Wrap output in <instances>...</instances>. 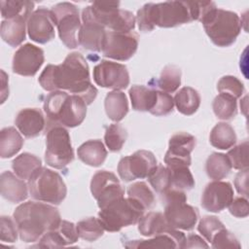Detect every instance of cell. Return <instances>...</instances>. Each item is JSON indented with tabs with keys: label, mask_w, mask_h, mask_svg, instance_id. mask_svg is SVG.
<instances>
[{
	"label": "cell",
	"mask_w": 249,
	"mask_h": 249,
	"mask_svg": "<svg viewBox=\"0 0 249 249\" xmlns=\"http://www.w3.org/2000/svg\"><path fill=\"white\" fill-rule=\"evenodd\" d=\"M224 228V224L217 217L204 216L198 223L197 231L208 242H211L214 235Z\"/></svg>",
	"instance_id": "f6af8a7d"
},
{
	"label": "cell",
	"mask_w": 249,
	"mask_h": 249,
	"mask_svg": "<svg viewBox=\"0 0 249 249\" xmlns=\"http://www.w3.org/2000/svg\"><path fill=\"white\" fill-rule=\"evenodd\" d=\"M228 207L230 213L236 218H245L249 214L248 200L244 196H237L232 198Z\"/></svg>",
	"instance_id": "681fc988"
},
{
	"label": "cell",
	"mask_w": 249,
	"mask_h": 249,
	"mask_svg": "<svg viewBox=\"0 0 249 249\" xmlns=\"http://www.w3.org/2000/svg\"><path fill=\"white\" fill-rule=\"evenodd\" d=\"M51 12L61 42L68 49L77 48L78 33L82 25L78 8L72 3L62 2L54 5Z\"/></svg>",
	"instance_id": "8fae6325"
},
{
	"label": "cell",
	"mask_w": 249,
	"mask_h": 249,
	"mask_svg": "<svg viewBox=\"0 0 249 249\" xmlns=\"http://www.w3.org/2000/svg\"><path fill=\"white\" fill-rule=\"evenodd\" d=\"M210 40L218 47H229L238 37L242 22L239 16L231 11L211 9L200 20Z\"/></svg>",
	"instance_id": "5b68a950"
},
{
	"label": "cell",
	"mask_w": 249,
	"mask_h": 249,
	"mask_svg": "<svg viewBox=\"0 0 249 249\" xmlns=\"http://www.w3.org/2000/svg\"><path fill=\"white\" fill-rule=\"evenodd\" d=\"M28 18L25 17H17L9 19H3L1 22V37L11 47L19 46L26 36Z\"/></svg>",
	"instance_id": "d4e9b609"
},
{
	"label": "cell",
	"mask_w": 249,
	"mask_h": 249,
	"mask_svg": "<svg viewBox=\"0 0 249 249\" xmlns=\"http://www.w3.org/2000/svg\"><path fill=\"white\" fill-rule=\"evenodd\" d=\"M127 137V132L124 127L118 124H110L105 131L104 141L111 152H119L122 150Z\"/></svg>",
	"instance_id": "60d3db41"
},
{
	"label": "cell",
	"mask_w": 249,
	"mask_h": 249,
	"mask_svg": "<svg viewBox=\"0 0 249 249\" xmlns=\"http://www.w3.org/2000/svg\"><path fill=\"white\" fill-rule=\"evenodd\" d=\"M139 30L150 32L155 26L169 28L193 21L189 1L147 3L137 11Z\"/></svg>",
	"instance_id": "3957f363"
},
{
	"label": "cell",
	"mask_w": 249,
	"mask_h": 249,
	"mask_svg": "<svg viewBox=\"0 0 249 249\" xmlns=\"http://www.w3.org/2000/svg\"><path fill=\"white\" fill-rule=\"evenodd\" d=\"M248 141L245 140L228 152L227 156L231 167L237 170L248 169Z\"/></svg>",
	"instance_id": "ee69618b"
},
{
	"label": "cell",
	"mask_w": 249,
	"mask_h": 249,
	"mask_svg": "<svg viewBox=\"0 0 249 249\" xmlns=\"http://www.w3.org/2000/svg\"><path fill=\"white\" fill-rule=\"evenodd\" d=\"M233 198L231 184L221 180H214L206 185L201 196V206L213 213L224 210Z\"/></svg>",
	"instance_id": "ac0fdd59"
},
{
	"label": "cell",
	"mask_w": 249,
	"mask_h": 249,
	"mask_svg": "<svg viewBox=\"0 0 249 249\" xmlns=\"http://www.w3.org/2000/svg\"><path fill=\"white\" fill-rule=\"evenodd\" d=\"M171 172V188L189 191L195 187V179L188 166L169 168Z\"/></svg>",
	"instance_id": "b9f144b4"
},
{
	"label": "cell",
	"mask_w": 249,
	"mask_h": 249,
	"mask_svg": "<svg viewBox=\"0 0 249 249\" xmlns=\"http://www.w3.org/2000/svg\"><path fill=\"white\" fill-rule=\"evenodd\" d=\"M42 166L41 159L30 153H22L12 162L15 174L23 180H28L30 176Z\"/></svg>",
	"instance_id": "836d02e7"
},
{
	"label": "cell",
	"mask_w": 249,
	"mask_h": 249,
	"mask_svg": "<svg viewBox=\"0 0 249 249\" xmlns=\"http://www.w3.org/2000/svg\"><path fill=\"white\" fill-rule=\"evenodd\" d=\"M174 108V99L173 97L162 90H159L158 92V100L154 107V109L150 112L155 116H166L173 111Z\"/></svg>",
	"instance_id": "c3c4849f"
},
{
	"label": "cell",
	"mask_w": 249,
	"mask_h": 249,
	"mask_svg": "<svg viewBox=\"0 0 249 249\" xmlns=\"http://www.w3.org/2000/svg\"><path fill=\"white\" fill-rule=\"evenodd\" d=\"M79 234L76 225L72 222L61 220L60 224L55 229L47 231L39 239L36 247L59 248L77 242Z\"/></svg>",
	"instance_id": "7402d4cb"
},
{
	"label": "cell",
	"mask_w": 249,
	"mask_h": 249,
	"mask_svg": "<svg viewBox=\"0 0 249 249\" xmlns=\"http://www.w3.org/2000/svg\"><path fill=\"white\" fill-rule=\"evenodd\" d=\"M45 60L44 51L30 43L20 46L13 57V72L25 77L34 76Z\"/></svg>",
	"instance_id": "e0dca14e"
},
{
	"label": "cell",
	"mask_w": 249,
	"mask_h": 249,
	"mask_svg": "<svg viewBox=\"0 0 249 249\" xmlns=\"http://www.w3.org/2000/svg\"><path fill=\"white\" fill-rule=\"evenodd\" d=\"M30 196L39 201L60 204L67 195V188L62 177L50 168L41 166L28 179Z\"/></svg>",
	"instance_id": "ba28073f"
},
{
	"label": "cell",
	"mask_w": 249,
	"mask_h": 249,
	"mask_svg": "<svg viewBox=\"0 0 249 249\" xmlns=\"http://www.w3.org/2000/svg\"><path fill=\"white\" fill-rule=\"evenodd\" d=\"M158 89L142 85H135L129 89L132 109L140 112H151L158 100Z\"/></svg>",
	"instance_id": "4316f807"
},
{
	"label": "cell",
	"mask_w": 249,
	"mask_h": 249,
	"mask_svg": "<svg viewBox=\"0 0 249 249\" xmlns=\"http://www.w3.org/2000/svg\"><path fill=\"white\" fill-rule=\"evenodd\" d=\"M169 228L164 214L158 211L148 212L138 222V231L144 236H153L165 231Z\"/></svg>",
	"instance_id": "1f68e13d"
},
{
	"label": "cell",
	"mask_w": 249,
	"mask_h": 249,
	"mask_svg": "<svg viewBox=\"0 0 249 249\" xmlns=\"http://www.w3.org/2000/svg\"><path fill=\"white\" fill-rule=\"evenodd\" d=\"M13 217L18 229L19 238L27 243L37 242L49 231L61 222L57 208L43 201H26L19 204Z\"/></svg>",
	"instance_id": "7a4b0ae2"
},
{
	"label": "cell",
	"mask_w": 249,
	"mask_h": 249,
	"mask_svg": "<svg viewBox=\"0 0 249 249\" xmlns=\"http://www.w3.org/2000/svg\"><path fill=\"white\" fill-rule=\"evenodd\" d=\"M184 248H208L204 239L196 234H189L186 237Z\"/></svg>",
	"instance_id": "816d5d0a"
},
{
	"label": "cell",
	"mask_w": 249,
	"mask_h": 249,
	"mask_svg": "<svg viewBox=\"0 0 249 249\" xmlns=\"http://www.w3.org/2000/svg\"><path fill=\"white\" fill-rule=\"evenodd\" d=\"M78 158L86 164L100 166L106 160L107 150L99 139H91L83 143L77 150Z\"/></svg>",
	"instance_id": "484cf974"
},
{
	"label": "cell",
	"mask_w": 249,
	"mask_h": 249,
	"mask_svg": "<svg viewBox=\"0 0 249 249\" xmlns=\"http://www.w3.org/2000/svg\"><path fill=\"white\" fill-rule=\"evenodd\" d=\"M157 166V159L147 150H139L130 156L124 157L118 164V174L124 182L148 178Z\"/></svg>",
	"instance_id": "7c38bea8"
},
{
	"label": "cell",
	"mask_w": 249,
	"mask_h": 249,
	"mask_svg": "<svg viewBox=\"0 0 249 249\" xmlns=\"http://www.w3.org/2000/svg\"><path fill=\"white\" fill-rule=\"evenodd\" d=\"M120 2L95 1L86 9L89 15L105 29L114 32H130L135 27V16L126 10L119 8Z\"/></svg>",
	"instance_id": "9c48e42d"
},
{
	"label": "cell",
	"mask_w": 249,
	"mask_h": 249,
	"mask_svg": "<svg viewBox=\"0 0 249 249\" xmlns=\"http://www.w3.org/2000/svg\"><path fill=\"white\" fill-rule=\"evenodd\" d=\"M148 181L152 188L160 195L163 194L171 188V172L167 166L157 164L151 174L148 176Z\"/></svg>",
	"instance_id": "ab89813d"
},
{
	"label": "cell",
	"mask_w": 249,
	"mask_h": 249,
	"mask_svg": "<svg viewBox=\"0 0 249 249\" xmlns=\"http://www.w3.org/2000/svg\"><path fill=\"white\" fill-rule=\"evenodd\" d=\"M127 197L137 201L145 210L150 209L155 203V196L145 182L132 183L127 188Z\"/></svg>",
	"instance_id": "f35d334b"
},
{
	"label": "cell",
	"mask_w": 249,
	"mask_h": 249,
	"mask_svg": "<svg viewBox=\"0 0 249 249\" xmlns=\"http://www.w3.org/2000/svg\"><path fill=\"white\" fill-rule=\"evenodd\" d=\"M217 89L219 93L228 94L237 99L242 96L244 92V86L238 78L227 75L219 80L217 84Z\"/></svg>",
	"instance_id": "7bdbcfd3"
},
{
	"label": "cell",
	"mask_w": 249,
	"mask_h": 249,
	"mask_svg": "<svg viewBox=\"0 0 249 249\" xmlns=\"http://www.w3.org/2000/svg\"><path fill=\"white\" fill-rule=\"evenodd\" d=\"M82 21L78 33L79 45L89 51L101 52L107 30L89 15L86 8L82 11Z\"/></svg>",
	"instance_id": "ffe728a7"
},
{
	"label": "cell",
	"mask_w": 249,
	"mask_h": 249,
	"mask_svg": "<svg viewBox=\"0 0 249 249\" xmlns=\"http://www.w3.org/2000/svg\"><path fill=\"white\" fill-rule=\"evenodd\" d=\"M161 196L164 204L163 214L168 226L176 230H193L198 220V211L187 203L186 192L169 189L161 194Z\"/></svg>",
	"instance_id": "52a82bcc"
},
{
	"label": "cell",
	"mask_w": 249,
	"mask_h": 249,
	"mask_svg": "<svg viewBox=\"0 0 249 249\" xmlns=\"http://www.w3.org/2000/svg\"><path fill=\"white\" fill-rule=\"evenodd\" d=\"M15 124L23 136L33 138L37 137L44 130L46 121L40 109L25 108L18 113Z\"/></svg>",
	"instance_id": "603a6c76"
},
{
	"label": "cell",
	"mask_w": 249,
	"mask_h": 249,
	"mask_svg": "<svg viewBox=\"0 0 249 249\" xmlns=\"http://www.w3.org/2000/svg\"><path fill=\"white\" fill-rule=\"evenodd\" d=\"M138 35L133 32L107 31L101 52L104 56L124 61L133 56L138 48Z\"/></svg>",
	"instance_id": "4fadbf2b"
},
{
	"label": "cell",
	"mask_w": 249,
	"mask_h": 249,
	"mask_svg": "<svg viewBox=\"0 0 249 249\" xmlns=\"http://www.w3.org/2000/svg\"><path fill=\"white\" fill-rule=\"evenodd\" d=\"M104 108L107 117L113 122H121L128 113V101L124 92L112 90L106 94Z\"/></svg>",
	"instance_id": "83f0119b"
},
{
	"label": "cell",
	"mask_w": 249,
	"mask_h": 249,
	"mask_svg": "<svg viewBox=\"0 0 249 249\" xmlns=\"http://www.w3.org/2000/svg\"><path fill=\"white\" fill-rule=\"evenodd\" d=\"M145 209L129 197H122L98 212V220L105 231L115 232L124 227L135 225L144 215Z\"/></svg>",
	"instance_id": "8992f818"
},
{
	"label": "cell",
	"mask_w": 249,
	"mask_h": 249,
	"mask_svg": "<svg viewBox=\"0 0 249 249\" xmlns=\"http://www.w3.org/2000/svg\"><path fill=\"white\" fill-rule=\"evenodd\" d=\"M76 228L79 237L89 242L97 240L103 235L105 231L98 218L95 217H88L79 221Z\"/></svg>",
	"instance_id": "8d00e7d4"
},
{
	"label": "cell",
	"mask_w": 249,
	"mask_h": 249,
	"mask_svg": "<svg viewBox=\"0 0 249 249\" xmlns=\"http://www.w3.org/2000/svg\"><path fill=\"white\" fill-rule=\"evenodd\" d=\"M237 137L233 127L227 123H218L209 134L210 144L220 150H228L236 143Z\"/></svg>",
	"instance_id": "4dcf8cb0"
},
{
	"label": "cell",
	"mask_w": 249,
	"mask_h": 249,
	"mask_svg": "<svg viewBox=\"0 0 249 249\" xmlns=\"http://www.w3.org/2000/svg\"><path fill=\"white\" fill-rule=\"evenodd\" d=\"M14 218V217H13ZM10 216H1L0 219V238L2 242L12 243L17 241L18 229L15 219Z\"/></svg>",
	"instance_id": "bcb514c9"
},
{
	"label": "cell",
	"mask_w": 249,
	"mask_h": 249,
	"mask_svg": "<svg viewBox=\"0 0 249 249\" xmlns=\"http://www.w3.org/2000/svg\"><path fill=\"white\" fill-rule=\"evenodd\" d=\"M90 192L100 209L124 196V190L117 176L107 170L95 172L90 181Z\"/></svg>",
	"instance_id": "5bb4252c"
},
{
	"label": "cell",
	"mask_w": 249,
	"mask_h": 249,
	"mask_svg": "<svg viewBox=\"0 0 249 249\" xmlns=\"http://www.w3.org/2000/svg\"><path fill=\"white\" fill-rule=\"evenodd\" d=\"M23 145V138L14 127L8 126L0 131V157L12 158L19 152Z\"/></svg>",
	"instance_id": "f546056e"
},
{
	"label": "cell",
	"mask_w": 249,
	"mask_h": 249,
	"mask_svg": "<svg viewBox=\"0 0 249 249\" xmlns=\"http://www.w3.org/2000/svg\"><path fill=\"white\" fill-rule=\"evenodd\" d=\"M34 3L31 1L9 0L1 1V16L4 19H9L17 17H25L29 18L34 12Z\"/></svg>",
	"instance_id": "d590c367"
},
{
	"label": "cell",
	"mask_w": 249,
	"mask_h": 249,
	"mask_svg": "<svg viewBox=\"0 0 249 249\" xmlns=\"http://www.w3.org/2000/svg\"><path fill=\"white\" fill-rule=\"evenodd\" d=\"M181 70L175 65H166L157 82L158 88L167 93L174 92L181 85Z\"/></svg>",
	"instance_id": "74e56055"
},
{
	"label": "cell",
	"mask_w": 249,
	"mask_h": 249,
	"mask_svg": "<svg viewBox=\"0 0 249 249\" xmlns=\"http://www.w3.org/2000/svg\"><path fill=\"white\" fill-rule=\"evenodd\" d=\"M1 196L13 203L25 200L28 196V185L11 171H4L0 177Z\"/></svg>",
	"instance_id": "cb8c5ba5"
},
{
	"label": "cell",
	"mask_w": 249,
	"mask_h": 249,
	"mask_svg": "<svg viewBox=\"0 0 249 249\" xmlns=\"http://www.w3.org/2000/svg\"><path fill=\"white\" fill-rule=\"evenodd\" d=\"M234 186L239 195L244 197H248V169L238 172L234 179Z\"/></svg>",
	"instance_id": "f907efd6"
},
{
	"label": "cell",
	"mask_w": 249,
	"mask_h": 249,
	"mask_svg": "<svg viewBox=\"0 0 249 249\" xmlns=\"http://www.w3.org/2000/svg\"><path fill=\"white\" fill-rule=\"evenodd\" d=\"M196 146V138L188 132L173 134L168 142V150L164 156V162L168 168L190 166L191 153Z\"/></svg>",
	"instance_id": "2e32d148"
},
{
	"label": "cell",
	"mask_w": 249,
	"mask_h": 249,
	"mask_svg": "<svg viewBox=\"0 0 249 249\" xmlns=\"http://www.w3.org/2000/svg\"><path fill=\"white\" fill-rule=\"evenodd\" d=\"M54 20L51 10L36 9L27 20L29 38L39 44H46L54 38Z\"/></svg>",
	"instance_id": "d6986e66"
},
{
	"label": "cell",
	"mask_w": 249,
	"mask_h": 249,
	"mask_svg": "<svg viewBox=\"0 0 249 249\" xmlns=\"http://www.w3.org/2000/svg\"><path fill=\"white\" fill-rule=\"evenodd\" d=\"M87 103L82 97L63 90L52 91L44 101L47 115V129L55 125L75 127L80 125L87 115Z\"/></svg>",
	"instance_id": "277c9868"
},
{
	"label": "cell",
	"mask_w": 249,
	"mask_h": 249,
	"mask_svg": "<svg viewBox=\"0 0 249 249\" xmlns=\"http://www.w3.org/2000/svg\"><path fill=\"white\" fill-rule=\"evenodd\" d=\"M185 241L184 232L169 228L163 232L153 235L150 239L126 240L123 244L126 248H184Z\"/></svg>",
	"instance_id": "44dd1931"
},
{
	"label": "cell",
	"mask_w": 249,
	"mask_h": 249,
	"mask_svg": "<svg viewBox=\"0 0 249 249\" xmlns=\"http://www.w3.org/2000/svg\"><path fill=\"white\" fill-rule=\"evenodd\" d=\"M173 99L177 110L185 116L195 114L200 105V95L198 91L191 87L180 89Z\"/></svg>",
	"instance_id": "f1b7e54d"
},
{
	"label": "cell",
	"mask_w": 249,
	"mask_h": 249,
	"mask_svg": "<svg viewBox=\"0 0 249 249\" xmlns=\"http://www.w3.org/2000/svg\"><path fill=\"white\" fill-rule=\"evenodd\" d=\"M237 99L234 97L219 93L213 100L212 108L216 117L220 120L228 121L233 119L237 114Z\"/></svg>",
	"instance_id": "e575fe53"
},
{
	"label": "cell",
	"mask_w": 249,
	"mask_h": 249,
	"mask_svg": "<svg viewBox=\"0 0 249 249\" xmlns=\"http://www.w3.org/2000/svg\"><path fill=\"white\" fill-rule=\"evenodd\" d=\"M47 130L45 161L53 168L62 169L74 160L69 132L61 125H55Z\"/></svg>",
	"instance_id": "30bf717a"
},
{
	"label": "cell",
	"mask_w": 249,
	"mask_h": 249,
	"mask_svg": "<svg viewBox=\"0 0 249 249\" xmlns=\"http://www.w3.org/2000/svg\"><path fill=\"white\" fill-rule=\"evenodd\" d=\"M211 246L215 249L218 248H240L241 245L237 238L228 231L226 228L219 231L211 241Z\"/></svg>",
	"instance_id": "7dc6e473"
},
{
	"label": "cell",
	"mask_w": 249,
	"mask_h": 249,
	"mask_svg": "<svg viewBox=\"0 0 249 249\" xmlns=\"http://www.w3.org/2000/svg\"><path fill=\"white\" fill-rule=\"evenodd\" d=\"M231 168L228 156L223 153H212L205 162L206 174L213 180H222L226 178L230 174Z\"/></svg>",
	"instance_id": "d6a6232c"
},
{
	"label": "cell",
	"mask_w": 249,
	"mask_h": 249,
	"mask_svg": "<svg viewBox=\"0 0 249 249\" xmlns=\"http://www.w3.org/2000/svg\"><path fill=\"white\" fill-rule=\"evenodd\" d=\"M41 87L48 91L63 90L79 95L90 105L97 95V89L91 84L89 68L86 58L78 52L67 54L63 62L48 64L38 79Z\"/></svg>",
	"instance_id": "6da1fadb"
},
{
	"label": "cell",
	"mask_w": 249,
	"mask_h": 249,
	"mask_svg": "<svg viewBox=\"0 0 249 249\" xmlns=\"http://www.w3.org/2000/svg\"><path fill=\"white\" fill-rule=\"evenodd\" d=\"M92 76L95 84L101 88L121 90L129 85L126 66L114 61L101 60L94 66Z\"/></svg>",
	"instance_id": "9a60e30c"
}]
</instances>
